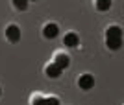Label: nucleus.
<instances>
[{
	"instance_id": "1",
	"label": "nucleus",
	"mask_w": 124,
	"mask_h": 105,
	"mask_svg": "<svg viewBox=\"0 0 124 105\" xmlns=\"http://www.w3.org/2000/svg\"><path fill=\"white\" fill-rule=\"evenodd\" d=\"M106 44L111 50H117L122 44V30L119 26H109L106 30Z\"/></svg>"
},
{
	"instance_id": "2",
	"label": "nucleus",
	"mask_w": 124,
	"mask_h": 105,
	"mask_svg": "<svg viewBox=\"0 0 124 105\" xmlns=\"http://www.w3.org/2000/svg\"><path fill=\"white\" fill-rule=\"evenodd\" d=\"M78 85H80V89L89 90V89H93V85H94V78L91 74H83V76H80V79H78Z\"/></svg>"
},
{
	"instance_id": "3",
	"label": "nucleus",
	"mask_w": 124,
	"mask_h": 105,
	"mask_svg": "<svg viewBox=\"0 0 124 105\" xmlns=\"http://www.w3.org/2000/svg\"><path fill=\"white\" fill-rule=\"evenodd\" d=\"M6 35H8V39H9L11 42H17L21 39V30H19L15 24H11V26H8V30H6Z\"/></svg>"
},
{
	"instance_id": "4",
	"label": "nucleus",
	"mask_w": 124,
	"mask_h": 105,
	"mask_svg": "<svg viewBox=\"0 0 124 105\" xmlns=\"http://www.w3.org/2000/svg\"><path fill=\"white\" fill-rule=\"evenodd\" d=\"M33 105H59V100L50 96V98H41V96H35L33 98Z\"/></svg>"
},
{
	"instance_id": "5",
	"label": "nucleus",
	"mask_w": 124,
	"mask_h": 105,
	"mask_svg": "<svg viewBox=\"0 0 124 105\" xmlns=\"http://www.w3.org/2000/svg\"><path fill=\"white\" fill-rule=\"evenodd\" d=\"M54 63L59 66V68H67L69 63H70V59H69V55H65V53H56V57H54Z\"/></svg>"
},
{
	"instance_id": "6",
	"label": "nucleus",
	"mask_w": 124,
	"mask_h": 105,
	"mask_svg": "<svg viewBox=\"0 0 124 105\" xmlns=\"http://www.w3.org/2000/svg\"><path fill=\"white\" fill-rule=\"evenodd\" d=\"M78 41H80V39H78L76 33H67L65 39H63V44L69 46V48H74V46H78Z\"/></svg>"
},
{
	"instance_id": "7",
	"label": "nucleus",
	"mask_w": 124,
	"mask_h": 105,
	"mask_svg": "<svg viewBox=\"0 0 124 105\" xmlns=\"http://www.w3.org/2000/svg\"><path fill=\"white\" fill-rule=\"evenodd\" d=\"M57 32H59V30H57V26L54 24V22H52V24H46V26H45V30H43V33H45V37H46V39H54V37L57 35Z\"/></svg>"
},
{
	"instance_id": "8",
	"label": "nucleus",
	"mask_w": 124,
	"mask_h": 105,
	"mask_svg": "<svg viewBox=\"0 0 124 105\" xmlns=\"http://www.w3.org/2000/svg\"><path fill=\"white\" fill-rule=\"evenodd\" d=\"M59 74H61V68H59L56 63H50L46 66V76H48V78H57Z\"/></svg>"
},
{
	"instance_id": "9",
	"label": "nucleus",
	"mask_w": 124,
	"mask_h": 105,
	"mask_svg": "<svg viewBox=\"0 0 124 105\" xmlns=\"http://www.w3.org/2000/svg\"><path fill=\"white\" fill-rule=\"evenodd\" d=\"M96 7H98L100 11H106L111 7V2L109 0H96Z\"/></svg>"
},
{
	"instance_id": "10",
	"label": "nucleus",
	"mask_w": 124,
	"mask_h": 105,
	"mask_svg": "<svg viewBox=\"0 0 124 105\" xmlns=\"http://www.w3.org/2000/svg\"><path fill=\"white\" fill-rule=\"evenodd\" d=\"M28 2H30V0H13V4H15L17 9H26V7H28Z\"/></svg>"
}]
</instances>
